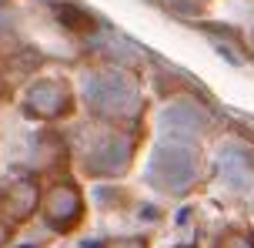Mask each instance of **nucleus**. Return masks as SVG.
I'll return each instance as SVG.
<instances>
[{"label": "nucleus", "mask_w": 254, "mask_h": 248, "mask_svg": "<svg viewBox=\"0 0 254 248\" xmlns=\"http://www.w3.org/2000/svg\"><path fill=\"white\" fill-rule=\"evenodd\" d=\"M74 184H57L51 195L44 198V211H47V218L57 222L61 228H67V218L77 222V215H80V201H77V191H70Z\"/></svg>", "instance_id": "1"}, {"label": "nucleus", "mask_w": 254, "mask_h": 248, "mask_svg": "<svg viewBox=\"0 0 254 248\" xmlns=\"http://www.w3.org/2000/svg\"><path fill=\"white\" fill-rule=\"evenodd\" d=\"M3 238H7V228H3V225H0V242H3Z\"/></svg>", "instance_id": "2"}]
</instances>
